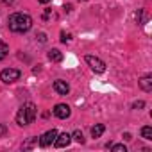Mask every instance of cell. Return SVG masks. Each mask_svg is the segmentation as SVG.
I'll use <instances>...</instances> for the list:
<instances>
[{
	"label": "cell",
	"instance_id": "1",
	"mask_svg": "<svg viewBox=\"0 0 152 152\" xmlns=\"http://www.w3.org/2000/svg\"><path fill=\"white\" fill-rule=\"evenodd\" d=\"M7 25L13 32H27L32 27V18L27 13H13L7 20Z\"/></svg>",
	"mask_w": 152,
	"mask_h": 152
},
{
	"label": "cell",
	"instance_id": "2",
	"mask_svg": "<svg viewBox=\"0 0 152 152\" xmlns=\"http://www.w3.org/2000/svg\"><path fill=\"white\" fill-rule=\"evenodd\" d=\"M36 113H38V109H36V106H34L32 102L23 104V106L18 109V113H16V124L22 125V127L31 125V124L34 122V118H36Z\"/></svg>",
	"mask_w": 152,
	"mask_h": 152
},
{
	"label": "cell",
	"instance_id": "3",
	"mask_svg": "<svg viewBox=\"0 0 152 152\" xmlns=\"http://www.w3.org/2000/svg\"><path fill=\"white\" fill-rule=\"evenodd\" d=\"M20 75H22L20 70H16V68H6V70L0 72V79H2L6 84H11V83H15V81L20 79Z\"/></svg>",
	"mask_w": 152,
	"mask_h": 152
},
{
	"label": "cell",
	"instance_id": "4",
	"mask_svg": "<svg viewBox=\"0 0 152 152\" xmlns=\"http://www.w3.org/2000/svg\"><path fill=\"white\" fill-rule=\"evenodd\" d=\"M86 63L90 64V68H91L95 73H102V72L106 70V63H104L102 59L95 57V56H86Z\"/></svg>",
	"mask_w": 152,
	"mask_h": 152
},
{
	"label": "cell",
	"instance_id": "5",
	"mask_svg": "<svg viewBox=\"0 0 152 152\" xmlns=\"http://www.w3.org/2000/svg\"><path fill=\"white\" fill-rule=\"evenodd\" d=\"M56 136H57V131H56V129H50V131H47V132H45V134L39 138V145H41V147H50V145L54 143Z\"/></svg>",
	"mask_w": 152,
	"mask_h": 152
},
{
	"label": "cell",
	"instance_id": "6",
	"mask_svg": "<svg viewBox=\"0 0 152 152\" xmlns=\"http://www.w3.org/2000/svg\"><path fill=\"white\" fill-rule=\"evenodd\" d=\"M70 141H72V134L63 132V134H57V136H56L54 145H56L57 148H63V147H68V145H70Z\"/></svg>",
	"mask_w": 152,
	"mask_h": 152
},
{
	"label": "cell",
	"instance_id": "7",
	"mask_svg": "<svg viewBox=\"0 0 152 152\" xmlns=\"http://www.w3.org/2000/svg\"><path fill=\"white\" fill-rule=\"evenodd\" d=\"M70 106H66V104H57L56 107H54V115L57 116V118H61V120H64V118H68L70 116Z\"/></svg>",
	"mask_w": 152,
	"mask_h": 152
},
{
	"label": "cell",
	"instance_id": "8",
	"mask_svg": "<svg viewBox=\"0 0 152 152\" xmlns=\"http://www.w3.org/2000/svg\"><path fill=\"white\" fill-rule=\"evenodd\" d=\"M54 90H56V93H59V95H68L70 86H68V83H66V81L57 79V81L54 83Z\"/></svg>",
	"mask_w": 152,
	"mask_h": 152
},
{
	"label": "cell",
	"instance_id": "9",
	"mask_svg": "<svg viewBox=\"0 0 152 152\" xmlns=\"http://www.w3.org/2000/svg\"><path fill=\"white\" fill-rule=\"evenodd\" d=\"M140 88L143 91H150L152 90V75H145V77L140 79Z\"/></svg>",
	"mask_w": 152,
	"mask_h": 152
},
{
	"label": "cell",
	"instance_id": "10",
	"mask_svg": "<svg viewBox=\"0 0 152 152\" xmlns=\"http://www.w3.org/2000/svg\"><path fill=\"white\" fill-rule=\"evenodd\" d=\"M48 59H50L52 63H61V61H63V52H59L57 48H52V50L48 52Z\"/></svg>",
	"mask_w": 152,
	"mask_h": 152
},
{
	"label": "cell",
	"instance_id": "11",
	"mask_svg": "<svg viewBox=\"0 0 152 152\" xmlns=\"http://www.w3.org/2000/svg\"><path fill=\"white\" fill-rule=\"evenodd\" d=\"M104 131H106V125H104V124H97V125L91 129V136H93V138H100V136L104 134Z\"/></svg>",
	"mask_w": 152,
	"mask_h": 152
},
{
	"label": "cell",
	"instance_id": "12",
	"mask_svg": "<svg viewBox=\"0 0 152 152\" xmlns=\"http://www.w3.org/2000/svg\"><path fill=\"white\" fill-rule=\"evenodd\" d=\"M7 54H9V47H7V43L0 39V59H4Z\"/></svg>",
	"mask_w": 152,
	"mask_h": 152
},
{
	"label": "cell",
	"instance_id": "13",
	"mask_svg": "<svg viewBox=\"0 0 152 152\" xmlns=\"http://www.w3.org/2000/svg\"><path fill=\"white\" fill-rule=\"evenodd\" d=\"M141 136H143L145 140H152V127L145 125V127L141 129Z\"/></svg>",
	"mask_w": 152,
	"mask_h": 152
},
{
	"label": "cell",
	"instance_id": "14",
	"mask_svg": "<svg viewBox=\"0 0 152 152\" xmlns=\"http://www.w3.org/2000/svg\"><path fill=\"white\" fill-rule=\"evenodd\" d=\"M72 138L77 141V143H84V136H83V132H81V131H75V132L72 134Z\"/></svg>",
	"mask_w": 152,
	"mask_h": 152
},
{
	"label": "cell",
	"instance_id": "15",
	"mask_svg": "<svg viewBox=\"0 0 152 152\" xmlns=\"http://www.w3.org/2000/svg\"><path fill=\"white\" fill-rule=\"evenodd\" d=\"M134 16H136V22H138V23H143V22H145V11H143V9L136 11Z\"/></svg>",
	"mask_w": 152,
	"mask_h": 152
},
{
	"label": "cell",
	"instance_id": "16",
	"mask_svg": "<svg viewBox=\"0 0 152 152\" xmlns=\"http://www.w3.org/2000/svg\"><path fill=\"white\" fill-rule=\"evenodd\" d=\"M109 147H111V150H113V152H127L125 145H109Z\"/></svg>",
	"mask_w": 152,
	"mask_h": 152
},
{
	"label": "cell",
	"instance_id": "17",
	"mask_svg": "<svg viewBox=\"0 0 152 152\" xmlns=\"http://www.w3.org/2000/svg\"><path fill=\"white\" fill-rule=\"evenodd\" d=\"M70 39H72V36H70V34H64V32L61 34V41H63V43H66V41H70Z\"/></svg>",
	"mask_w": 152,
	"mask_h": 152
},
{
	"label": "cell",
	"instance_id": "18",
	"mask_svg": "<svg viewBox=\"0 0 152 152\" xmlns=\"http://www.w3.org/2000/svg\"><path fill=\"white\" fill-rule=\"evenodd\" d=\"M143 106H145V102H141V100H140V102H134V106H132V107H134V109H140V107H143Z\"/></svg>",
	"mask_w": 152,
	"mask_h": 152
},
{
	"label": "cell",
	"instance_id": "19",
	"mask_svg": "<svg viewBox=\"0 0 152 152\" xmlns=\"http://www.w3.org/2000/svg\"><path fill=\"white\" fill-rule=\"evenodd\" d=\"M6 134V127L4 125H0V136H4Z\"/></svg>",
	"mask_w": 152,
	"mask_h": 152
},
{
	"label": "cell",
	"instance_id": "20",
	"mask_svg": "<svg viewBox=\"0 0 152 152\" xmlns=\"http://www.w3.org/2000/svg\"><path fill=\"white\" fill-rule=\"evenodd\" d=\"M38 2H41V4H47V2H50V0H38Z\"/></svg>",
	"mask_w": 152,
	"mask_h": 152
}]
</instances>
